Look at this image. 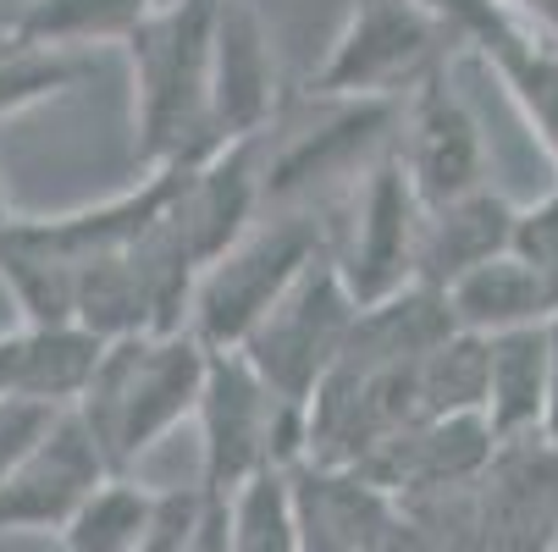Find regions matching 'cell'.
Here are the masks:
<instances>
[{"instance_id": "6da1fadb", "label": "cell", "mask_w": 558, "mask_h": 552, "mask_svg": "<svg viewBox=\"0 0 558 552\" xmlns=\"http://www.w3.org/2000/svg\"><path fill=\"white\" fill-rule=\"evenodd\" d=\"M205 376H210V348L189 327L161 332V338L155 332L122 338V343H106L100 370L72 415L95 437L111 476H133V464L155 442L199 415Z\"/></svg>"}, {"instance_id": "7a4b0ae2", "label": "cell", "mask_w": 558, "mask_h": 552, "mask_svg": "<svg viewBox=\"0 0 558 552\" xmlns=\"http://www.w3.org/2000/svg\"><path fill=\"white\" fill-rule=\"evenodd\" d=\"M221 0H172L133 39V127L138 161L161 167H205L221 149L210 122V39Z\"/></svg>"}, {"instance_id": "3957f363", "label": "cell", "mask_w": 558, "mask_h": 552, "mask_svg": "<svg viewBox=\"0 0 558 552\" xmlns=\"http://www.w3.org/2000/svg\"><path fill=\"white\" fill-rule=\"evenodd\" d=\"M322 255H332V232L310 210L260 216L221 260H210L199 271V287L189 304V332L210 354L244 348L250 332L282 304V293Z\"/></svg>"}, {"instance_id": "277c9868", "label": "cell", "mask_w": 558, "mask_h": 552, "mask_svg": "<svg viewBox=\"0 0 558 552\" xmlns=\"http://www.w3.org/2000/svg\"><path fill=\"white\" fill-rule=\"evenodd\" d=\"M199 487L238 492L260 469H293L310 458V409L288 404L282 392L238 354H210L205 398H199Z\"/></svg>"}, {"instance_id": "5b68a950", "label": "cell", "mask_w": 558, "mask_h": 552, "mask_svg": "<svg viewBox=\"0 0 558 552\" xmlns=\"http://www.w3.org/2000/svg\"><path fill=\"white\" fill-rule=\"evenodd\" d=\"M453 56V34L421 0H360L327 61L315 66V100H392L404 106Z\"/></svg>"}, {"instance_id": "8992f818", "label": "cell", "mask_w": 558, "mask_h": 552, "mask_svg": "<svg viewBox=\"0 0 558 552\" xmlns=\"http://www.w3.org/2000/svg\"><path fill=\"white\" fill-rule=\"evenodd\" d=\"M354 321H360V298L349 293L338 260L322 255L282 293V304L250 332V343L238 354H244L288 404L310 409L322 381L332 376V365L343 359Z\"/></svg>"}, {"instance_id": "52a82bcc", "label": "cell", "mask_w": 558, "mask_h": 552, "mask_svg": "<svg viewBox=\"0 0 558 552\" xmlns=\"http://www.w3.org/2000/svg\"><path fill=\"white\" fill-rule=\"evenodd\" d=\"M421 221L426 205L415 199L398 155L360 177L349 188V226H343V244H332V260L349 282V293L360 298V309L398 298L404 287H421Z\"/></svg>"}, {"instance_id": "ba28073f", "label": "cell", "mask_w": 558, "mask_h": 552, "mask_svg": "<svg viewBox=\"0 0 558 552\" xmlns=\"http://www.w3.org/2000/svg\"><path fill=\"white\" fill-rule=\"evenodd\" d=\"M392 155L404 167L415 199L426 210L437 205H453L475 188H487V144H482V122L464 106V95L453 89L448 66L437 77L404 100L398 111V138H392Z\"/></svg>"}, {"instance_id": "9c48e42d", "label": "cell", "mask_w": 558, "mask_h": 552, "mask_svg": "<svg viewBox=\"0 0 558 552\" xmlns=\"http://www.w3.org/2000/svg\"><path fill=\"white\" fill-rule=\"evenodd\" d=\"M111 476L95 437L84 431L77 415H61L56 431L0 481V536L7 530H50L61 536L72 525V514L84 508L100 481Z\"/></svg>"}, {"instance_id": "30bf717a", "label": "cell", "mask_w": 558, "mask_h": 552, "mask_svg": "<svg viewBox=\"0 0 558 552\" xmlns=\"http://www.w3.org/2000/svg\"><path fill=\"white\" fill-rule=\"evenodd\" d=\"M210 122L221 149L277 127V56L250 0H221L210 39Z\"/></svg>"}, {"instance_id": "8fae6325", "label": "cell", "mask_w": 558, "mask_h": 552, "mask_svg": "<svg viewBox=\"0 0 558 552\" xmlns=\"http://www.w3.org/2000/svg\"><path fill=\"white\" fill-rule=\"evenodd\" d=\"M293 514L304 552H392L404 536V519L392 508V492L354 469L293 464Z\"/></svg>"}, {"instance_id": "7c38bea8", "label": "cell", "mask_w": 558, "mask_h": 552, "mask_svg": "<svg viewBox=\"0 0 558 552\" xmlns=\"http://www.w3.org/2000/svg\"><path fill=\"white\" fill-rule=\"evenodd\" d=\"M514 244V205L504 194L475 188L453 205H437L426 210L421 221V287L432 293H448L459 277H470L475 266H487L498 255H509Z\"/></svg>"}, {"instance_id": "4fadbf2b", "label": "cell", "mask_w": 558, "mask_h": 552, "mask_svg": "<svg viewBox=\"0 0 558 552\" xmlns=\"http://www.w3.org/2000/svg\"><path fill=\"white\" fill-rule=\"evenodd\" d=\"M547 381H553V321L487 343V431L498 447H520L547 426Z\"/></svg>"}, {"instance_id": "5bb4252c", "label": "cell", "mask_w": 558, "mask_h": 552, "mask_svg": "<svg viewBox=\"0 0 558 552\" xmlns=\"http://www.w3.org/2000/svg\"><path fill=\"white\" fill-rule=\"evenodd\" d=\"M442 298H448V315H453V332L482 338V343L525 332V327H547L558 315L553 293L542 287V277L520 255H498L487 266H475Z\"/></svg>"}, {"instance_id": "9a60e30c", "label": "cell", "mask_w": 558, "mask_h": 552, "mask_svg": "<svg viewBox=\"0 0 558 552\" xmlns=\"http://www.w3.org/2000/svg\"><path fill=\"white\" fill-rule=\"evenodd\" d=\"M155 12V0H28L12 17L23 39L72 50V45H128Z\"/></svg>"}, {"instance_id": "2e32d148", "label": "cell", "mask_w": 558, "mask_h": 552, "mask_svg": "<svg viewBox=\"0 0 558 552\" xmlns=\"http://www.w3.org/2000/svg\"><path fill=\"white\" fill-rule=\"evenodd\" d=\"M0 282L12 287L17 309H23V327H77L72 309H77V271L61 266L56 255H45L39 244L23 238L17 216L0 226Z\"/></svg>"}, {"instance_id": "e0dca14e", "label": "cell", "mask_w": 558, "mask_h": 552, "mask_svg": "<svg viewBox=\"0 0 558 552\" xmlns=\"http://www.w3.org/2000/svg\"><path fill=\"white\" fill-rule=\"evenodd\" d=\"M161 492L133 481V476H106L100 492L72 514L61 530V552H138Z\"/></svg>"}, {"instance_id": "ac0fdd59", "label": "cell", "mask_w": 558, "mask_h": 552, "mask_svg": "<svg viewBox=\"0 0 558 552\" xmlns=\"http://www.w3.org/2000/svg\"><path fill=\"white\" fill-rule=\"evenodd\" d=\"M421 420H482L487 409V343L453 332L442 348H432L415 370Z\"/></svg>"}, {"instance_id": "d6986e66", "label": "cell", "mask_w": 558, "mask_h": 552, "mask_svg": "<svg viewBox=\"0 0 558 552\" xmlns=\"http://www.w3.org/2000/svg\"><path fill=\"white\" fill-rule=\"evenodd\" d=\"M482 61L504 77L509 100L520 106V116L531 122V133L542 138V149L553 155V167H558V45L509 39V45L487 50Z\"/></svg>"}, {"instance_id": "ffe728a7", "label": "cell", "mask_w": 558, "mask_h": 552, "mask_svg": "<svg viewBox=\"0 0 558 552\" xmlns=\"http://www.w3.org/2000/svg\"><path fill=\"white\" fill-rule=\"evenodd\" d=\"M77 77H84V61H77L72 50L23 39L12 23L0 28V116H17V111H28L39 100L66 95Z\"/></svg>"}, {"instance_id": "44dd1931", "label": "cell", "mask_w": 558, "mask_h": 552, "mask_svg": "<svg viewBox=\"0 0 558 552\" xmlns=\"http://www.w3.org/2000/svg\"><path fill=\"white\" fill-rule=\"evenodd\" d=\"M232 552H304L299 514H293V481L288 469H260L232 498Z\"/></svg>"}, {"instance_id": "7402d4cb", "label": "cell", "mask_w": 558, "mask_h": 552, "mask_svg": "<svg viewBox=\"0 0 558 552\" xmlns=\"http://www.w3.org/2000/svg\"><path fill=\"white\" fill-rule=\"evenodd\" d=\"M509 255H520L542 277L553 304H558V183L536 205L514 210V244H509Z\"/></svg>"}, {"instance_id": "603a6c76", "label": "cell", "mask_w": 558, "mask_h": 552, "mask_svg": "<svg viewBox=\"0 0 558 552\" xmlns=\"http://www.w3.org/2000/svg\"><path fill=\"white\" fill-rule=\"evenodd\" d=\"M61 409H45V404H28V398H0V481L56 431Z\"/></svg>"}, {"instance_id": "cb8c5ba5", "label": "cell", "mask_w": 558, "mask_h": 552, "mask_svg": "<svg viewBox=\"0 0 558 552\" xmlns=\"http://www.w3.org/2000/svg\"><path fill=\"white\" fill-rule=\"evenodd\" d=\"M194 519H199V481L161 492V503H155V519H149L138 552H189Z\"/></svg>"}, {"instance_id": "d4e9b609", "label": "cell", "mask_w": 558, "mask_h": 552, "mask_svg": "<svg viewBox=\"0 0 558 552\" xmlns=\"http://www.w3.org/2000/svg\"><path fill=\"white\" fill-rule=\"evenodd\" d=\"M189 552H232V508H227V492H205V487H199V519H194Z\"/></svg>"}, {"instance_id": "484cf974", "label": "cell", "mask_w": 558, "mask_h": 552, "mask_svg": "<svg viewBox=\"0 0 558 552\" xmlns=\"http://www.w3.org/2000/svg\"><path fill=\"white\" fill-rule=\"evenodd\" d=\"M498 7H504V17H509L520 34L558 45V0H498Z\"/></svg>"}, {"instance_id": "4316f807", "label": "cell", "mask_w": 558, "mask_h": 552, "mask_svg": "<svg viewBox=\"0 0 558 552\" xmlns=\"http://www.w3.org/2000/svg\"><path fill=\"white\" fill-rule=\"evenodd\" d=\"M542 442L558 453V315H553V381H547V426H542Z\"/></svg>"}, {"instance_id": "83f0119b", "label": "cell", "mask_w": 558, "mask_h": 552, "mask_svg": "<svg viewBox=\"0 0 558 552\" xmlns=\"http://www.w3.org/2000/svg\"><path fill=\"white\" fill-rule=\"evenodd\" d=\"M12 221V210H7V194H0V226H7Z\"/></svg>"}, {"instance_id": "f1b7e54d", "label": "cell", "mask_w": 558, "mask_h": 552, "mask_svg": "<svg viewBox=\"0 0 558 552\" xmlns=\"http://www.w3.org/2000/svg\"><path fill=\"white\" fill-rule=\"evenodd\" d=\"M547 552H558V530H553V541H547Z\"/></svg>"}, {"instance_id": "f546056e", "label": "cell", "mask_w": 558, "mask_h": 552, "mask_svg": "<svg viewBox=\"0 0 558 552\" xmlns=\"http://www.w3.org/2000/svg\"><path fill=\"white\" fill-rule=\"evenodd\" d=\"M7 23H12V17H0V28H7Z\"/></svg>"}]
</instances>
